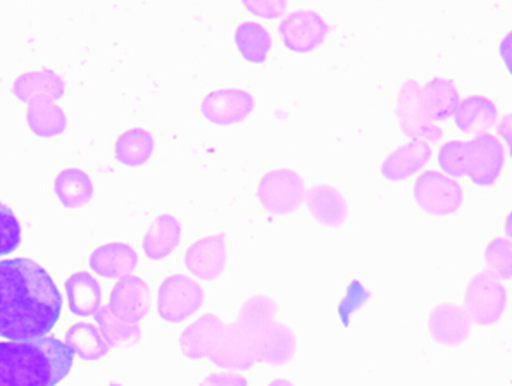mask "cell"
<instances>
[{"label": "cell", "instance_id": "obj_1", "mask_svg": "<svg viewBox=\"0 0 512 386\" xmlns=\"http://www.w3.org/2000/svg\"><path fill=\"white\" fill-rule=\"evenodd\" d=\"M61 312L63 297L40 264L30 259L0 262V337L11 342L47 337Z\"/></svg>", "mask_w": 512, "mask_h": 386}, {"label": "cell", "instance_id": "obj_29", "mask_svg": "<svg viewBox=\"0 0 512 386\" xmlns=\"http://www.w3.org/2000/svg\"><path fill=\"white\" fill-rule=\"evenodd\" d=\"M268 386H295L292 381L287 380V378H276V380L271 381Z\"/></svg>", "mask_w": 512, "mask_h": 386}, {"label": "cell", "instance_id": "obj_15", "mask_svg": "<svg viewBox=\"0 0 512 386\" xmlns=\"http://www.w3.org/2000/svg\"><path fill=\"white\" fill-rule=\"evenodd\" d=\"M228 264V245L225 233H213L200 238L187 252V268L204 281L218 280Z\"/></svg>", "mask_w": 512, "mask_h": 386}, {"label": "cell", "instance_id": "obj_20", "mask_svg": "<svg viewBox=\"0 0 512 386\" xmlns=\"http://www.w3.org/2000/svg\"><path fill=\"white\" fill-rule=\"evenodd\" d=\"M278 302L268 293H254L242 302L235 323L256 340L257 335L275 321Z\"/></svg>", "mask_w": 512, "mask_h": 386}, {"label": "cell", "instance_id": "obj_9", "mask_svg": "<svg viewBox=\"0 0 512 386\" xmlns=\"http://www.w3.org/2000/svg\"><path fill=\"white\" fill-rule=\"evenodd\" d=\"M328 19L316 9L288 11L278 23V37L285 49L295 54H311L330 35Z\"/></svg>", "mask_w": 512, "mask_h": 386}, {"label": "cell", "instance_id": "obj_22", "mask_svg": "<svg viewBox=\"0 0 512 386\" xmlns=\"http://www.w3.org/2000/svg\"><path fill=\"white\" fill-rule=\"evenodd\" d=\"M511 238L494 237L483 250V259L487 262L490 273H494L500 281L512 278Z\"/></svg>", "mask_w": 512, "mask_h": 386}, {"label": "cell", "instance_id": "obj_27", "mask_svg": "<svg viewBox=\"0 0 512 386\" xmlns=\"http://www.w3.org/2000/svg\"><path fill=\"white\" fill-rule=\"evenodd\" d=\"M495 128H497V135H495V137L499 138L502 145L506 147L507 156H509L512 152L511 113L499 116Z\"/></svg>", "mask_w": 512, "mask_h": 386}, {"label": "cell", "instance_id": "obj_26", "mask_svg": "<svg viewBox=\"0 0 512 386\" xmlns=\"http://www.w3.org/2000/svg\"><path fill=\"white\" fill-rule=\"evenodd\" d=\"M200 386H247V380L242 374L214 373L209 374Z\"/></svg>", "mask_w": 512, "mask_h": 386}, {"label": "cell", "instance_id": "obj_7", "mask_svg": "<svg viewBox=\"0 0 512 386\" xmlns=\"http://www.w3.org/2000/svg\"><path fill=\"white\" fill-rule=\"evenodd\" d=\"M413 199L426 214L449 218L463 207L464 188L438 169H423L414 181Z\"/></svg>", "mask_w": 512, "mask_h": 386}, {"label": "cell", "instance_id": "obj_23", "mask_svg": "<svg viewBox=\"0 0 512 386\" xmlns=\"http://www.w3.org/2000/svg\"><path fill=\"white\" fill-rule=\"evenodd\" d=\"M21 245V225L6 204L0 202V257L11 254Z\"/></svg>", "mask_w": 512, "mask_h": 386}, {"label": "cell", "instance_id": "obj_18", "mask_svg": "<svg viewBox=\"0 0 512 386\" xmlns=\"http://www.w3.org/2000/svg\"><path fill=\"white\" fill-rule=\"evenodd\" d=\"M461 100L456 81L447 76L435 75L421 85V107L431 123H442L456 113Z\"/></svg>", "mask_w": 512, "mask_h": 386}, {"label": "cell", "instance_id": "obj_24", "mask_svg": "<svg viewBox=\"0 0 512 386\" xmlns=\"http://www.w3.org/2000/svg\"><path fill=\"white\" fill-rule=\"evenodd\" d=\"M369 299H371V293L364 288L361 281H350L347 293H345L344 299H342L340 306H338V316H340V321H342L345 328H349L350 326V316H352L354 312L359 311Z\"/></svg>", "mask_w": 512, "mask_h": 386}, {"label": "cell", "instance_id": "obj_6", "mask_svg": "<svg viewBox=\"0 0 512 386\" xmlns=\"http://www.w3.org/2000/svg\"><path fill=\"white\" fill-rule=\"evenodd\" d=\"M509 304L507 288L502 281L481 269L464 288L463 309L471 323L478 326H494L504 318Z\"/></svg>", "mask_w": 512, "mask_h": 386}, {"label": "cell", "instance_id": "obj_11", "mask_svg": "<svg viewBox=\"0 0 512 386\" xmlns=\"http://www.w3.org/2000/svg\"><path fill=\"white\" fill-rule=\"evenodd\" d=\"M426 328L433 342L456 349L459 345L468 342L473 323L469 321L463 306L454 302H440L437 306L431 307V311L428 312Z\"/></svg>", "mask_w": 512, "mask_h": 386}, {"label": "cell", "instance_id": "obj_4", "mask_svg": "<svg viewBox=\"0 0 512 386\" xmlns=\"http://www.w3.org/2000/svg\"><path fill=\"white\" fill-rule=\"evenodd\" d=\"M507 150L494 133H481L471 140H447L437 150L444 175L469 180L481 188L494 187L504 173Z\"/></svg>", "mask_w": 512, "mask_h": 386}, {"label": "cell", "instance_id": "obj_8", "mask_svg": "<svg viewBox=\"0 0 512 386\" xmlns=\"http://www.w3.org/2000/svg\"><path fill=\"white\" fill-rule=\"evenodd\" d=\"M395 119L402 135L409 140H423L431 147L444 140V128L431 123L423 113L421 83L416 78L402 81L395 100Z\"/></svg>", "mask_w": 512, "mask_h": 386}, {"label": "cell", "instance_id": "obj_2", "mask_svg": "<svg viewBox=\"0 0 512 386\" xmlns=\"http://www.w3.org/2000/svg\"><path fill=\"white\" fill-rule=\"evenodd\" d=\"M73 359V349L54 337L0 342V386L59 385Z\"/></svg>", "mask_w": 512, "mask_h": 386}, {"label": "cell", "instance_id": "obj_19", "mask_svg": "<svg viewBox=\"0 0 512 386\" xmlns=\"http://www.w3.org/2000/svg\"><path fill=\"white\" fill-rule=\"evenodd\" d=\"M233 44L247 63L264 64L273 50V35L261 21L244 19L233 32Z\"/></svg>", "mask_w": 512, "mask_h": 386}, {"label": "cell", "instance_id": "obj_28", "mask_svg": "<svg viewBox=\"0 0 512 386\" xmlns=\"http://www.w3.org/2000/svg\"><path fill=\"white\" fill-rule=\"evenodd\" d=\"M511 42H512V35L509 30H507L506 33H504V37H502V40H500L499 44V56L500 59H502V63H504V66H506L507 71L511 73L512 69V63H511Z\"/></svg>", "mask_w": 512, "mask_h": 386}, {"label": "cell", "instance_id": "obj_14", "mask_svg": "<svg viewBox=\"0 0 512 386\" xmlns=\"http://www.w3.org/2000/svg\"><path fill=\"white\" fill-rule=\"evenodd\" d=\"M431 157L433 147L430 144L423 140H407L381 161V176L392 183L409 180L428 166Z\"/></svg>", "mask_w": 512, "mask_h": 386}, {"label": "cell", "instance_id": "obj_21", "mask_svg": "<svg viewBox=\"0 0 512 386\" xmlns=\"http://www.w3.org/2000/svg\"><path fill=\"white\" fill-rule=\"evenodd\" d=\"M154 152V138L144 128L126 131L118 144V156L128 166H142Z\"/></svg>", "mask_w": 512, "mask_h": 386}, {"label": "cell", "instance_id": "obj_3", "mask_svg": "<svg viewBox=\"0 0 512 386\" xmlns=\"http://www.w3.org/2000/svg\"><path fill=\"white\" fill-rule=\"evenodd\" d=\"M182 345L190 359L207 357L226 371H249L257 362L254 338L235 321L225 323L213 312L188 326Z\"/></svg>", "mask_w": 512, "mask_h": 386}, {"label": "cell", "instance_id": "obj_10", "mask_svg": "<svg viewBox=\"0 0 512 386\" xmlns=\"http://www.w3.org/2000/svg\"><path fill=\"white\" fill-rule=\"evenodd\" d=\"M256 109V99L249 90L235 85L213 88L200 102L202 116L216 126H235L244 123Z\"/></svg>", "mask_w": 512, "mask_h": 386}, {"label": "cell", "instance_id": "obj_13", "mask_svg": "<svg viewBox=\"0 0 512 386\" xmlns=\"http://www.w3.org/2000/svg\"><path fill=\"white\" fill-rule=\"evenodd\" d=\"M306 206L314 221L326 228H340L349 219V202L344 193L326 181L307 187Z\"/></svg>", "mask_w": 512, "mask_h": 386}, {"label": "cell", "instance_id": "obj_17", "mask_svg": "<svg viewBox=\"0 0 512 386\" xmlns=\"http://www.w3.org/2000/svg\"><path fill=\"white\" fill-rule=\"evenodd\" d=\"M499 116V106L492 97L473 94L459 100L452 118L461 133L478 137L481 133H490L497 125Z\"/></svg>", "mask_w": 512, "mask_h": 386}, {"label": "cell", "instance_id": "obj_12", "mask_svg": "<svg viewBox=\"0 0 512 386\" xmlns=\"http://www.w3.org/2000/svg\"><path fill=\"white\" fill-rule=\"evenodd\" d=\"M204 288L183 274H176L163 285L161 314L169 321H183L204 306Z\"/></svg>", "mask_w": 512, "mask_h": 386}, {"label": "cell", "instance_id": "obj_16", "mask_svg": "<svg viewBox=\"0 0 512 386\" xmlns=\"http://www.w3.org/2000/svg\"><path fill=\"white\" fill-rule=\"evenodd\" d=\"M254 347L257 362H266L269 366H285L297 354L299 338L288 324L273 321L257 335Z\"/></svg>", "mask_w": 512, "mask_h": 386}, {"label": "cell", "instance_id": "obj_5", "mask_svg": "<svg viewBox=\"0 0 512 386\" xmlns=\"http://www.w3.org/2000/svg\"><path fill=\"white\" fill-rule=\"evenodd\" d=\"M306 193L304 176L290 166L268 169L257 181V202L273 216H288L299 211L306 202Z\"/></svg>", "mask_w": 512, "mask_h": 386}, {"label": "cell", "instance_id": "obj_25", "mask_svg": "<svg viewBox=\"0 0 512 386\" xmlns=\"http://www.w3.org/2000/svg\"><path fill=\"white\" fill-rule=\"evenodd\" d=\"M242 6L261 19H281L288 13L287 0H242Z\"/></svg>", "mask_w": 512, "mask_h": 386}]
</instances>
